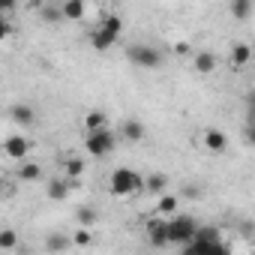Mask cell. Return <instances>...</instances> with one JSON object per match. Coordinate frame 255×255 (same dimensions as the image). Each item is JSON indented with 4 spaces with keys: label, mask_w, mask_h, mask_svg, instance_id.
<instances>
[{
    "label": "cell",
    "mask_w": 255,
    "mask_h": 255,
    "mask_svg": "<svg viewBox=\"0 0 255 255\" xmlns=\"http://www.w3.org/2000/svg\"><path fill=\"white\" fill-rule=\"evenodd\" d=\"M108 189L117 198H132V195L144 192V177L132 168H114L108 177Z\"/></svg>",
    "instance_id": "obj_1"
},
{
    "label": "cell",
    "mask_w": 255,
    "mask_h": 255,
    "mask_svg": "<svg viewBox=\"0 0 255 255\" xmlns=\"http://www.w3.org/2000/svg\"><path fill=\"white\" fill-rule=\"evenodd\" d=\"M168 231H171V246H189V243L198 237L201 225H198L192 216L177 213L174 219H168Z\"/></svg>",
    "instance_id": "obj_2"
},
{
    "label": "cell",
    "mask_w": 255,
    "mask_h": 255,
    "mask_svg": "<svg viewBox=\"0 0 255 255\" xmlns=\"http://www.w3.org/2000/svg\"><path fill=\"white\" fill-rule=\"evenodd\" d=\"M126 57H129L132 66L138 69H159L162 66V51L156 45H147V42H135L126 48Z\"/></svg>",
    "instance_id": "obj_3"
},
{
    "label": "cell",
    "mask_w": 255,
    "mask_h": 255,
    "mask_svg": "<svg viewBox=\"0 0 255 255\" xmlns=\"http://www.w3.org/2000/svg\"><path fill=\"white\" fill-rule=\"evenodd\" d=\"M117 141H120V135H117L114 129H99V132H87V138H84V147H87V153H90V156L102 159V156L114 153Z\"/></svg>",
    "instance_id": "obj_4"
},
{
    "label": "cell",
    "mask_w": 255,
    "mask_h": 255,
    "mask_svg": "<svg viewBox=\"0 0 255 255\" xmlns=\"http://www.w3.org/2000/svg\"><path fill=\"white\" fill-rule=\"evenodd\" d=\"M144 237H147V240H150V246H156V249L168 246V243H171L168 219H165V216H150V219L144 222Z\"/></svg>",
    "instance_id": "obj_5"
},
{
    "label": "cell",
    "mask_w": 255,
    "mask_h": 255,
    "mask_svg": "<svg viewBox=\"0 0 255 255\" xmlns=\"http://www.w3.org/2000/svg\"><path fill=\"white\" fill-rule=\"evenodd\" d=\"M3 150H6V156H9V159L24 162V156L33 150V141H30V138H24V135H9V138H6V144H3Z\"/></svg>",
    "instance_id": "obj_6"
},
{
    "label": "cell",
    "mask_w": 255,
    "mask_h": 255,
    "mask_svg": "<svg viewBox=\"0 0 255 255\" xmlns=\"http://www.w3.org/2000/svg\"><path fill=\"white\" fill-rule=\"evenodd\" d=\"M144 135H147V129H144V123H141V120L126 117V120L120 123V138H123V141L138 144V141H144Z\"/></svg>",
    "instance_id": "obj_7"
},
{
    "label": "cell",
    "mask_w": 255,
    "mask_h": 255,
    "mask_svg": "<svg viewBox=\"0 0 255 255\" xmlns=\"http://www.w3.org/2000/svg\"><path fill=\"white\" fill-rule=\"evenodd\" d=\"M204 150L207 153H225L228 150V135L222 129H207L204 132Z\"/></svg>",
    "instance_id": "obj_8"
},
{
    "label": "cell",
    "mask_w": 255,
    "mask_h": 255,
    "mask_svg": "<svg viewBox=\"0 0 255 255\" xmlns=\"http://www.w3.org/2000/svg\"><path fill=\"white\" fill-rule=\"evenodd\" d=\"M192 69H195L198 75L216 72V54H213V51H195V54H192Z\"/></svg>",
    "instance_id": "obj_9"
},
{
    "label": "cell",
    "mask_w": 255,
    "mask_h": 255,
    "mask_svg": "<svg viewBox=\"0 0 255 255\" xmlns=\"http://www.w3.org/2000/svg\"><path fill=\"white\" fill-rule=\"evenodd\" d=\"M72 189H75V183H72L69 177H51V180H48V198H51V201H63Z\"/></svg>",
    "instance_id": "obj_10"
},
{
    "label": "cell",
    "mask_w": 255,
    "mask_h": 255,
    "mask_svg": "<svg viewBox=\"0 0 255 255\" xmlns=\"http://www.w3.org/2000/svg\"><path fill=\"white\" fill-rule=\"evenodd\" d=\"M117 39H120V36H114V33L105 30V27H96V30L90 33V45H93L96 51H108V48H114Z\"/></svg>",
    "instance_id": "obj_11"
},
{
    "label": "cell",
    "mask_w": 255,
    "mask_h": 255,
    "mask_svg": "<svg viewBox=\"0 0 255 255\" xmlns=\"http://www.w3.org/2000/svg\"><path fill=\"white\" fill-rule=\"evenodd\" d=\"M144 192H147V195H156V198L165 195V192H168V177L159 174V171L147 174V177H144Z\"/></svg>",
    "instance_id": "obj_12"
},
{
    "label": "cell",
    "mask_w": 255,
    "mask_h": 255,
    "mask_svg": "<svg viewBox=\"0 0 255 255\" xmlns=\"http://www.w3.org/2000/svg\"><path fill=\"white\" fill-rule=\"evenodd\" d=\"M9 117H12L15 123H21V126H33V123H36V111H33L30 105H24V102L12 105V108H9Z\"/></svg>",
    "instance_id": "obj_13"
},
{
    "label": "cell",
    "mask_w": 255,
    "mask_h": 255,
    "mask_svg": "<svg viewBox=\"0 0 255 255\" xmlns=\"http://www.w3.org/2000/svg\"><path fill=\"white\" fill-rule=\"evenodd\" d=\"M84 129H87V132L108 129V114H105V111H87V114H84Z\"/></svg>",
    "instance_id": "obj_14"
},
{
    "label": "cell",
    "mask_w": 255,
    "mask_h": 255,
    "mask_svg": "<svg viewBox=\"0 0 255 255\" xmlns=\"http://www.w3.org/2000/svg\"><path fill=\"white\" fill-rule=\"evenodd\" d=\"M255 57V48L249 45V42H234L231 45V60H234V66H243V63H249Z\"/></svg>",
    "instance_id": "obj_15"
},
{
    "label": "cell",
    "mask_w": 255,
    "mask_h": 255,
    "mask_svg": "<svg viewBox=\"0 0 255 255\" xmlns=\"http://www.w3.org/2000/svg\"><path fill=\"white\" fill-rule=\"evenodd\" d=\"M15 174H18V180H39V177H42V165H39V162L24 159V162H18Z\"/></svg>",
    "instance_id": "obj_16"
},
{
    "label": "cell",
    "mask_w": 255,
    "mask_h": 255,
    "mask_svg": "<svg viewBox=\"0 0 255 255\" xmlns=\"http://www.w3.org/2000/svg\"><path fill=\"white\" fill-rule=\"evenodd\" d=\"M156 213L159 216H177V195H171V192L159 195L156 198Z\"/></svg>",
    "instance_id": "obj_17"
},
{
    "label": "cell",
    "mask_w": 255,
    "mask_h": 255,
    "mask_svg": "<svg viewBox=\"0 0 255 255\" xmlns=\"http://www.w3.org/2000/svg\"><path fill=\"white\" fill-rule=\"evenodd\" d=\"M63 18H69V21H78V18H84V12H87V6L81 3V0H63Z\"/></svg>",
    "instance_id": "obj_18"
},
{
    "label": "cell",
    "mask_w": 255,
    "mask_h": 255,
    "mask_svg": "<svg viewBox=\"0 0 255 255\" xmlns=\"http://www.w3.org/2000/svg\"><path fill=\"white\" fill-rule=\"evenodd\" d=\"M66 246H72V237H66V234H48V240H45L48 252H63Z\"/></svg>",
    "instance_id": "obj_19"
},
{
    "label": "cell",
    "mask_w": 255,
    "mask_h": 255,
    "mask_svg": "<svg viewBox=\"0 0 255 255\" xmlns=\"http://www.w3.org/2000/svg\"><path fill=\"white\" fill-rule=\"evenodd\" d=\"M84 159H66V165H63V177H69V180H78L81 174H84Z\"/></svg>",
    "instance_id": "obj_20"
},
{
    "label": "cell",
    "mask_w": 255,
    "mask_h": 255,
    "mask_svg": "<svg viewBox=\"0 0 255 255\" xmlns=\"http://www.w3.org/2000/svg\"><path fill=\"white\" fill-rule=\"evenodd\" d=\"M69 237H72V246H78V249L93 246V231H90V228H78V231H72Z\"/></svg>",
    "instance_id": "obj_21"
},
{
    "label": "cell",
    "mask_w": 255,
    "mask_h": 255,
    "mask_svg": "<svg viewBox=\"0 0 255 255\" xmlns=\"http://www.w3.org/2000/svg\"><path fill=\"white\" fill-rule=\"evenodd\" d=\"M228 9H231L234 18H249L252 15V3H249V0H231Z\"/></svg>",
    "instance_id": "obj_22"
},
{
    "label": "cell",
    "mask_w": 255,
    "mask_h": 255,
    "mask_svg": "<svg viewBox=\"0 0 255 255\" xmlns=\"http://www.w3.org/2000/svg\"><path fill=\"white\" fill-rule=\"evenodd\" d=\"M42 18H45L48 24H60V21H63V6H54V3L42 6Z\"/></svg>",
    "instance_id": "obj_23"
},
{
    "label": "cell",
    "mask_w": 255,
    "mask_h": 255,
    "mask_svg": "<svg viewBox=\"0 0 255 255\" xmlns=\"http://www.w3.org/2000/svg\"><path fill=\"white\" fill-rule=\"evenodd\" d=\"M96 27H105V30H111L114 36H120V33H123V21H120V15H105Z\"/></svg>",
    "instance_id": "obj_24"
},
{
    "label": "cell",
    "mask_w": 255,
    "mask_h": 255,
    "mask_svg": "<svg viewBox=\"0 0 255 255\" xmlns=\"http://www.w3.org/2000/svg\"><path fill=\"white\" fill-rule=\"evenodd\" d=\"M195 240H201V243H222V234H219L213 225H201V231H198Z\"/></svg>",
    "instance_id": "obj_25"
},
{
    "label": "cell",
    "mask_w": 255,
    "mask_h": 255,
    "mask_svg": "<svg viewBox=\"0 0 255 255\" xmlns=\"http://www.w3.org/2000/svg\"><path fill=\"white\" fill-rule=\"evenodd\" d=\"M15 246H18L15 228H3V231H0V249H15Z\"/></svg>",
    "instance_id": "obj_26"
},
{
    "label": "cell",
    "mask_w": 255,
    "mask_h": 255,
    "mask_svg": "<svg viewBox=\"0 0 255 255\" xmlns=\"http://www.w3.org/2000/svg\"><path fill=\"white\" fill-rule=\"evenodd\" d=\"M96 219H99V213H96L93 207H81V210H78V222H81V228L96 225Z\"/></svg>",
    "instance_id": "obj_27"
},
{
    "label": "cell",
    "mask_w": 255,
    "mask_h": 255,
    "mask_svg": "<svg viewBox=\"0 0 255 255\" xmlns=\"http://www.w3.org/2000/svg\"><path fill=\"white\" fill-rule=\"evenodd\" d=\"M246 102H249V123H255V90L246 96Z\"/></svg>",
    "instance_id": "obj_28"
},
{
    "label": "cell",
    "mask_w": 255,
    "mask_h": 255,
    "mask_svg": "<svg viewBox=\"0 0 255 255\" xmlns=\"http://www.w3.org/2000/svg\"><path fill=\"white\" fill-rule=\"evenodd\" d=\"M246 141L255 147V123H246Z\"/></svg>",
    "instance_id": "obj_29"
},
{
    "label": "cell",
    "mask_w": 255,
    "mask_h": 255,
    "mask_svg": "<svg viewBox=\"0 0 255 255\" xmlns=\"http://www.w3.org/2000/svg\"><path fill=\"white\" fill-rule=\"evenodd\" d=\"M174 54H189V42H177L174 45Z\"/></svg>",
    "instance_id": "obj_30"
},
{
    "label": "cell",
    "mask_w": 255,
    "mask_h": 255,
    "mask_svg": "<svg viewBox=\"0 0 255 255\" xmlns=\"http://www.w3.org/2000/svg\"><path fill=\"white\" fill-rule=\"evenodd\" d=\"M183 195H186V198H198V189H192V186H186V189H183Z\"/></svg>",
    "instance_id": "obj_31"
}]
</instances>
